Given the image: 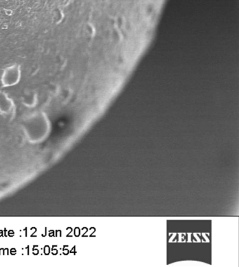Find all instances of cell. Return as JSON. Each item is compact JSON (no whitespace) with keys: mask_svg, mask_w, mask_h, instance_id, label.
<instances>
[{"mask_svg":"<svg viewBox=\"0 0 239 267\" xmlns=\"http://www.w3.org/2000/svg\"><path fill=\"white\" fill-rule=\"evenodd\" d=\"M23 130L27 140L33 144L42 142L49 137L51 123L46 113L35 111L23 120Z\"/></svg>","mask_w":239,"mask_h":267,"instance_id":"6da1fadb","label":"cell"},{"mask_svg":"<svg viewBox=\"0 0 239 267\" xmlns=\"http://www.w3.org/2000/svg\"><path fill=\"white\" fill-rule=\"evenodd\" d=\"M21 65L14 63L7 66L3 70L1 75V83L5 88L14 86L21 81Z\"/></svg>","mask_w":239,"mask_h":267,"instance_id":"7a4b0ae2","label":"cell"},{"mask_svg":"<svg viewBox=\"0 0 239 267\" xmlns=\"http://www.w3.org/2000/svg\"><path fill=\"white\" fill-rule=\"evenodd\" d=\"M16 105L14 100L6 93L0 91V114L2 115H11L14 113Z\"/></svg>","mask_w":239,"mask_h":267,"instance_id":"3957f363","label":"cell"},{"mask_svg":"<svg viewBox=\"0 0 239 267\" xmlns=\"http://www.w3.org/2000/svg\"><path fill=\"white\" fill-rule=\"evenodd\" d=\"M21 102L26 108H33L37 105L38 95L35 90H30L25 92L22 96Z\"/></svg>","mask_w":239,"mask_h":267,"instance_id":"277c9868","label":"cell"}]
</instances>
